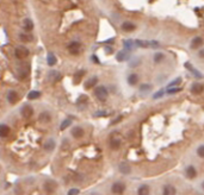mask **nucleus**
<instances>
[{
  "mask_svg": "<svg viewBox=\"0 0 204 195\" xmlns=\"http://www.w3.org/2000/svg\"><path fill=\"white\" fill-rule=\"evenodd\" d=\"M163 58H165V56H163V54H161V53H158V54H155L154 55V62L155 63H159V62H161Z\"/></svg>",
  "mask_w": 204,
  "mask_h": 195,
  "instance_id": "32",
  "label": "nucleus"
},
{
  "mask_svg": "<svg viewBox=\"0 0 204 195\" xmlns=\"http://www.w3.org/2000/svg\"><path fill=\"white\" fill-rule=\"evenodd\" d=\"M185 175L188 179H195L197 176V171H196V168L193 166H189V167L185 169Z\"/></svg>",
  "mask_w": 204,
  "mask_h": 195,
  "instance_id": "7",
  "label": "nucleus"
},
{
  "mask_svg": "<svg viewBox=\"0 0 204 195\" xmlns=\"http://www.w3.org/2000/svg\"><path fill=\"white\" fill-rule=\"evenodd\" d=\"M180 82H181V79H180V77H178V79H176V80H174L173 82H171V84H170V86H168V88H172V87H174V86H177V84H180Z\"/></svg>",
  "mask_w": 204,
  "mask_h": 195,
  "instance_id": "36",
  "label": "nucleus"
},
{
  "mask_svg": "<svg viewBox=\"0 0 204 195\" xmlns=\"http://www.w3.org/2000/svg\"><path fill=\"white\" fill-rule=\"evenodd\" d=\"M95 115H108L106 112H98V113H95Z\"/></svg>",
  "mask_w": 204,
  "mask_h": 195,
  "instance_id": "41",
  "label": "nucleus"
},
{
  "mask_svg": "<svg viewBox=\"0 0 204 195\" xmlns=\"http://www.w3.org/2000/svg\"><path fill=\"white\" fill-rule=\"evenodd\" d=\"M95 95L97 97V99H99L100 101H105V100L108 99L109 93H108V89H106L105 87H103V86H99V87H97V88H95Z\"/></svg>",
  "mask_w": 204,
  "mask_h": 195,
  "instance_id": "1",
  "label": "nucleus"
},
{
  "mask_svg": "<svg viewBox=\"0 0 204 195\" xmlns=\"http://www.w3.org/2000/svg\"><path fill=\"white\" fill-rule=\"evenodd\" d=\"M41 97V93L40 92H36V91H31L29 94H27V99L29 100H36Z\"/></svg>",
  "mask_w": 204,
  "mask_h": 195,
  "instance_id": "26",
  "label": "nucleus"
},
{
  "mask_svg": "<svg viewBox=\"0 0 204 195\" xmlns=\"http://www.w3.org/2000/svg\"><path fill=\"white\" fill-rule=\"evenodd\" d=\"M125 190V184L122 182H115L111 187V192L116 195H122Z\"/></svg>",
  "mask_w": 204,
  "mask_h": 195,
  "instance_id": "3",
  "label": "nucleus"
},
{
  "mask_svg": "<svg viewBox=\"0 0 204 195\" xmlns=\"http://www.w3.org/2000/svg\"><path fill=\"white\" fill-rule=\"evenodd\" d=\"M55 146H56V144H55L54 139H52V138L47 140L45 144H44V149H45L48 152H52V151L55 149Z\"/></svg>",
  "mask_w": 204,
  "mask_h": 195,
  "instance_id": "18",
  "label": "nucleus"
},
{
  "mask_svg": "<svg viewBox=\"0 0 204 195\" xmlns=\"http://www.w3.org/2000/svg\"><path fill=\"white\" fill-rule=\"evenodd\" d=\"M97 82H98V79H97L95 76H93V77L88 79V80L85 82V88H86V89H91V88L95 87Z\"/></svg>",
  "mask_w": 204,
  "mask_h": 195,
  "instance_id": "17",
  "label": "nucleus"
},
{
  "mask_svg": "<svg viewBox=\"0 0 204 195\" xmlns=\"http://www.w3.org/2000/svg\"><path fill=\"white\" fill-rule=\"evenodd\" d=\"M118 170L124 174V175H128V174H130V171H131V168L130 166H128L127 163H121L120 166H118Z\"/></svg>",
  "mask_w": 204,
  "mask_h": 195,
  "instance_id": "20",
  "label": "nucleus"
},
{
  "mask_svg": "<svg viewBox=\"0 0 204 195\" xmlns=\"http://www.w3.org/2000/svg\"><path fill=\"white\" fill-rule=\"evenodd\" d=\"M72 136L74 138H81V137H84V130H82V127H80V126L73 127L72 128Z\"/></svg>",
  "mask_w": 204,
  "mask_h": 195,
  "instance_id": "9",
  "label": "nucleus"
},
{
  "mask_svg": "<svg viewBox=\"0 0 204 195\" xmlns=\"http://www.w3.org/2000/svg\"><path fill=\"white\" fill-rule=\"evenodd\" d=\"M23 29H24L27 32L31 31V30L34 29V23H32V20L29 19V18L24 19V22H23Z\"/></svg>",
  "mask_w": 204,
  "mask_h": 195,
  "instance_id": "22",
  "label": "nucleus"
},
{
  "mask_svg": "<svg viewBox=\"0 0 204 195\" xmlns=\"http://www.w3.org/2000/svg\"><path fill=\"white\" fill-rule=\"evenodd\" d=\"M135 29H136L135 24H133V23H130V22H124L122 24V30L125 31V32H131V31H134Z\"/></svg>",
  "mask_w": 204,
  "mask_h": 195,
  "instance_id": "16",
  "label": "nucleus"
},
{
  "mask_svg": "<svg viewBox=\"0 0 204 195\" xmlns=\"http://www.w3.org/2000/svg\"><path fill=\"white\" fill-rule=\"evenodd\" d=\"M202 188H203V190H204V181H203V183H202Z\"/></svg>",
  "mask_w": 204,
  "mask_h": 195,
  "instance_id": "44",
  "label": "nucleus"
},
{
  "mask_svg": "<svg viewBox=\"0 0 204 195\" xmlns=\"http://www.w3.org/2000/svg\"><path fill=\"white\" fill-rule=\"evenodd\" d=\"M38 120H40L41 123H44V124L50 123V121H52V115H50V113H48V112H42L41 114H40V117H38Z\"/></svg>",
  "mask_w": 204,
  "mask_h": 195,
  "instance_id": "11",
  "label": "nucleus"
},
{
  "mask_svg": "<svg viewBox=\"0 0 204 195\" xmlns=\"http://www.w3.org/2000/svg\"><path fill=\"white\" fill-rule=\"evenodd\" d=\"M198 55H199V57H204V49H202V50L198 53Z\"/></svg>",
  "mask_w": 204,
  "mask_h": 195,
  "instance_id": "42",
  "label": "nucleus"
},
{
  "mask_svg": "<svg viewBox=\"0 0 204 195\" xmlns=\"http://www.w3.org/2000/svg\"><path fill=\"white\" fill-rule=\"evenodd\" d=\"M197 153H198V156H199V157L204 158V145L198 146V149H197Z\"/></svg>",
  "mask_w": 204,
  "mask_h": 195,
  "instance_id": "35",
  "label": "nucleus"
},
{
  "mask_svg": "<svg viewBox=\"0 0 204 195\" xmlns=\"http://www.w3.org/2000/svg\"><path fill=\"white\" fill-rule=\"evenodd\" d=\"M133 45H134V42H133V41H130V39L124 41V48H125L127 50H130V49L133 48Z\"/></svg>",
  "mask_w": 204,
  "mask_h": 195,
  "instance_id": "34",
  "label": "nucleus"
},
{
  "mask_svg": "<svg viewBox=\"0 0 204 195\" xmlns=\"http://www.w3.org/2000/svg\"><path fill=\"white\" fill-rule=\"evenodd\" d=\"M135 44L137 45V46H140V48H148V46H150V42H147V41H140V39H136Z\"/></svg>",
  "mask_w": 204,
  "mask_h": 195,
  "instance_id": "27",
  "label": "nucleus"
},
{
  "mask_svg": "<svg viewBox=\"0 0 204 195\" xmlns=\"http://www.w3.org/2000/svg\"><path fill=\"white\" fill-rule=\"evenodd\" d=\"M202 44H203V39H202L201 37H195V38L191 41L190 46L192 49H197V48H199Z\"/></svg>",
  "mask_w": 204,
  "mask_h": 195,
  "instance_id": "19",
  "label": "nucleus"
},
{
  "mask_svg": "<svg viewBox=\"0 0 204 195\" xmlns=\"http://www.w3.org/2000/svg\"><path fill=\"white\" fill-rule=\"evenodd\" d=\"M84 73H85V71H84V70H81V71H79L78 74H75V82H77V84H79V81H80V77H81L82 75H84Z\"/></svg>",
  "mask_w": 204,
  "mask_h": 195,
  "instance_id": "37",
  "label": "nucleus"
},
{
  "mask_svg": "<svg viewBox=\"0 0 204 195\" xmlns=\"http://www.w3.org/2000/svg\"><path fill=\"white\" fill-rule=\"evenodd\" d=\"M20 114H22V117H24V118H30V117L34 114V108H32L30 105H24V106L22 107V110H20Z\"/></svg>",
  "mask_w": 204,
  "mask_h": 195,
  "instance_id": "5",
  "label": "nucleus"
},
{
  "mask_svg": "<svg viewBox=\"0 0 204 195\" xmlns=\"http://www.w3.org/2000/svg\"><path fill=\"white\" fill-rule=\"evenodd\" d=\"M72 124V119L70 118H68V119H66V120H63L62 121V124H61V126H60V128H61V131H63V130H66L68 126Z\"/></svg>",
  "mask_w": 204,
  "mask_h": 195,
  "instance_id": "30",
  "label": "nucleus"
},
{
  "mask_svg": "<svg viewBox=\"0 0 204 195\" xmlns=\"http://www.w3.org/2000/svg\"><path fill=\"white\" fill-rule=\"evenodd\" d=\"M116 58H117L118 62H123V61L128 60V58H129V53H128V50H121V51H118V54L116 55Z\"/></svg>",
  "mask_w": 204,
  "mask_h": 195,
  "instance_id": "14",
  "label": "nucleus"
},
{
  "mask_svg": "<svg viewBox=\"0 0 204 195\" xmlns=\"http://www.w3.org/2000/svg\"><path fill=\"white\" fill-rule=\"evenodd\" d=\"M55 188H56V183H55L53 180L45 181V183H44V189H45L48 193H53L55 190Z\"/></svg>",
  "mask_w": 204,
  "mask_h": 195,
  "instance_id": "13",
  "label": "nucleus"
},
{
  "mask_svg": "<svg viewBox=\"0 0 204 195\" xmlns=\"http://www.w3.org/2000/svg\"><path fill=\"white\" fill-rule=\"evenodd\" d=\"M110 146H111V149H115V150L120 149L121 148V139L120 138H112L110 142Z\"/></svg>",
  "mask_w": 204,
  "mask_h": 195,
  "instance_id": "23",
  "label": "nucleus"
},
{
  "mask_svg": "<svg viewBox=\"0 0 204 195\" xmlns=\"http://www.w3.org/2000/svg\"><path fill=\"white\" fill-rule=\"evenodd\" d=\"M150 190H149V187L147 184H142L138 187L137 189V194L138 195H149Z\"/></svg>",
  "mask_w": 204,
  "mask_h": 195,
  "instance_id": "21",
  "label": "nucleus"
},
{
  "mask_svg": "<svg viewBox=\"0 0 204 195\" xmlns=\"http://www.w3.org/2000/svg\"><path fill=\"white\" fill-rule=\"evenodd\" d=\"M10 133V127L6 124H1L0 125V137L1 138H6Z\"/></svg>",
  "mask_w": 204,
  "mask_h": 195,
  "instance_id": "15",
  "label": "nucleus"
},
{
  "mask_svg": "<svg viewBox=\"0 0 204 195\" xmlns=\"http://www.w3.org/2000/svg\"><path fill=\"white\" fill-rule=\"evenodd\" d=\"M14 55H16L17 58L23 60V58H25V57L29 55V49L25 48V46H23V45H19V46L16 48V50H14Z\"/></svg>",
  "mask_w": 204,
  "mask_h": 195,
  "instance_id": "2",
  "label": "nucleus"
},
{
  "mask_svg": "<svg viewBox=\"0 0 204 195\" xmlns=\"http://www.w3.org/2000/svg\"><path fill=\"white\" fill-rule=\"evenodd\" d=\"M163 95V91H159L158 93H155L154 95H153V98L154 99H159V98H161Z\"/></svg>",
  "mask_w": 204,
  "mask_h": 195,
  "instance_id": "39",
  "label": "nucleus"
},
{
  "mask_svg": "<svg viewBox=\"0 0 204 195\" xmlns=\"http://www.w3.org/2000/svg\"><path fill=\"white\" fill-rule=\"evenodd\" d=\"M18 99H19V95H18V93H17L16 91H13V89L7 93V101H9L10 104H16V102L18 101Z\"/></svg>",
  "mask_w": 204,
  "mask_h": 195,
  "instance_id": "6",
  "label": "nucleus"
},
{
  "mask_svg": "<svg viewBox=\"0 0 204 195\" xmlns=\"http://www.w3.org/2000/svg\"><path fill=\"white\" fill-rule=\"evenodd\" d=\"M185 66H186V68H189V70H190L191 73H193V74H195L197 77H202V74H201V73H198V71L195 69L192 66H190V63H186Z\"/></svg>",
  "mask_w": 204,
  "mask_h": 195,
  "instance_id": "31",
  "label": "nucleus"
},
{
  "mask_svg": "<svg viewBox=\"0 0 204 195\" xmlns=\"http://www.w3.org/2000/svg\"><path fill=\"white\" fill-rule=\"evenodd\" d=\"M48 79L52 81V82H56L61 79V74L57 71V70H50L49 74H48Z\"/></svg>",
  "mask_w": 204,
  "mask_h": 195,
  "instance_id": "8",
  "label": "nucleus"
},
{
  "mask_svg": "<svg viewBox=\"0 0 204 195\" xmlns=\"http://www.w3.org/2000/svg\"><path fill=\"white\" fill-rule=\"evenodd\" d=\"M150 46H152V48H158V46H159V42L152 41V42H150Z\"/></svg>",
  "mask_w": 204,
  "mask_h": 195,
  "instance_id": "40",
  "label": "nucleus"
},
{
  "mask_svg": "<svg viewBox=\"0 0 204 195\" xmlns=\"http://www.w3.org/2000/svg\"><path fill=\"white\" fill-rule=\"evenodd\" d=\"M80 48H81V44L79 42H70L68 44L67 49L68 51L72 54V55H77V54H79V51H80Z\"/></svg>",
  "mask_w": 204,
  "mask_h": 195,
  "instance_id": "4",
  "label": "nucleus"
},
{
  "mask_svg": "<svg viewBox=\"0 0 204 195\" xmlns=\"http://www.w3.org/2000/svg\"><path fill=\"white\" fill-rule=\"evenodd\" d=\"M137 82H138V76L136 74H130L128 77V84L130 86H135Z\"/></svg>",
  "mask_w": 204,
  "mask_h": 195,
  "instance_id": "24",
  "label": "nucleus"
},
{
  "mask_svg": "<svg viewBox=\"0 0 204 195\" xmlns=\"http://www.w3.org/2000/svg\"><path fill=\"white\" fill-rule=\"evenodd\" d=\"M176 193H177V190L172 184H166L163 187V195H176Z\"/></svg>",
  "mask_w": 204,
  "mask_h": 195,
  "instance_id": "10",
  "label": "nucleus"
},
{
  "mask_svg": "<svg viewBox=\"0 0 204 195\" xmlns=\"http://www.w3.org/2000/svg\"><path fill=\"white\" fill-rule=\"evenodd\" d=\"M203 91H204V86L198 84V82H196V84H193L191 86V92H192L193 94H201Z\"/></svg>",
  "mask_w": 204,
  "mask_h": 195,
  "instance_id": "12",
  "label": "nucleus"
},
{
  "mask_svg": "<svg viewBox=\"0 0 204 195\" xmlns=\"http://www.w3.org/2000/svg\"><path fill=\"white\" fill-rule=\"evenodd\" d=\"M150 89H152V86H150V84H142V86L140 87V92H141L142 94H147L148 92H150Z\"/></svg>",
  "mask_w": 204,
  "mask_h": 195,
  "instance_id": "28",
  "label": "nucleus"
},
{
  "mask_svg": "<svg viewBox=\"0 0 204 195\" xmlns=\"http://www.w3.org/2000/svg\"><path fill=\"white\" fill-rule=\"evenodd\" d=\"M180 91H181L180 87H172V88H168V89H167V93H168V94H174V93H178V92H180Z\"/></svg>",
  "mask_w": 204,
  "mask_h": 195,
  "instance_id": "33",
  "label": "nucleus"
},
{
  "mask_svg": "<svg viewBox=\"0 0 204 195\" xmlns=\"http://www.w3.org/2000/svg\"><path fill=\"white\" fill-rule=\"evenodd\" d=\"M79 193H80V190H79V189H77V188H72V189L68 192L67 195H78Z\"/></svg>",
  "mask_w": 204,
  "mask_h": 195,
  "instance_id": "38",
  "label": "nucleus"
},
{
  "mask_svg": "<svg viewBox=\"0 0 204 195\" xmlns=\"http://www.w3.org/2000/svg\"><path fill=\"white\" fill-rule=\"evenodd\" d=\"M47 63H48V66H55L56 64V57H55L54 54H52V53L48 54V56H47Z\"/></svg>",
  "mask_w": 204,
  "mask_h": 195,
  "instance_id": "25",
  "label": "nucleus"
},
{
  "mask_svg": "<svg viewBox=\"0 0 204 195\" xmlns=\"http://www.w3.org/2000/svg\"><path fill=\"white\" fill-rule=\"evenodd\" d=\"M91 195H99V194H98V193H92Z\"/></svg>",
  "mask_w": 204,
  "mask_h": 195,
  "instance_id": "43",
  "label": "nucleus"
},
{
  "mask_svg": "<svg viewBox=\"0 0 204 195\" xmlns=\"http://www.w3.org/2000/svg\"><path fill=\"white\" fill-rule=\"evenodd\" d=\"M19 39H20L22 42H31V41H32V36L20 33V35H19Z\"/></svg>",
  "mask_w": 204,
  "mask_h": 195,
  "instance_id": "29",
  "label": "nucleus"
}]
</instances>
